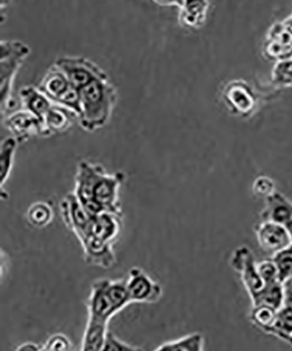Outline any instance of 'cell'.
<instances>
[{"label":"cell","mask_w":292,"mask_h":351,"mask_svg":"<svg viewBox=\"0 0 292 351\" xmlns=\"http://www.w3.org/2000/svg\"><path fill=\"white\" fill-rule=\"evenodd\" d=\"M285 227L287 228V230L289 231V233H290L291 237L292 238V218L290 221H289V223L285 226Z\"/></svg>","instance_id":"cell-35"},{"label":"cell","mask_w":292,"mask_h":351,"mask_svg":"<svg viewBox=\"0 0 292 351\" xmlns=\"http://www.w3.org/2000/svg\"><path fill=\"white\" fill-rule=\"evenodd\" d=\"M122 219L123 215L108 212L93 216L88 226L86 234H86H89L97 240L114 245L121 233Z\"/></svg>","instance_id":"cell-11"},{"label":"cell","mask_w":292,"mask_h":351,"mask_svg":"<svg viewBox=\"0 0 292 351\" xmlns=\"http://www.w3.org/2000/svg\"><path fill=\"white\" fill-rule=\"evenodd\" d=\"M290 344H291V346H292V339H291V343H290Z\"/></svg>","instance_id":"cell-37"},{"label":"cell","mask_w":292,"mask_h":351,"mask_svg":"<svg viewBox=\"0 0 292 351\" xmlns=\"http://www.w3.org/2000/svg\"><path fill=\"white\" fill-rule=\"evenodd\" d=\"M291 278H292V275H291Z\"/></svg>","instance_id":"cell-38"},{"label":"cell","mask_w":292,"mask_h":351,"mask_svg":"<svg viewBox=\"0 0 292 351\" xmlns=\"http://www.w3.org/2000/svg\"><path fill=\"white\" fill-rule=\"evenodd\" d=\"M106 288H108L109 296L118 313L130 305L131 300L127 284H125V278H119V280H108V278Z\"/></svg>","instance_id":"cell-25"},{"label":"cell","mask_w":292,"mask_h":351,"mask_svg":"<svg viewBox=\"0 0 292 351\" xmlns=\"http://www.w3.org/2000/svg\"><path fill=\"white\" fill-rule=\"evenodd\" d=\"M19 351H39L43 350V346H39L38 343H32V341H27L21 344L20 346L16 348Z\"/></svg>","instance_id":"cell-33"},{"label":"cell","mask_w":292,"mask_h":351,"mask_svg":"<svg viewBox=\"0 0 292 351\" xmlns=\"http://www.w3.org/2000/svg\"><path fill=\"white\" fill-rule=\"evenodd\" d=\"M30 54V48L21 40L0 42V99L1 115L12 108V87L19 70Z\"/></svg>","instance_id":"cell-3"},{"label":"cell","mask_w":292,"mask_h":351,"mask_svg":"<svg viewBox=\"0 0 292 351\" xmlns=\"http://www.w3.org/2000/svg\"><path fill=\"white\" fill-rule=\"evenodd\" d=\"M59 208L66 227L75 234L77 239H80L86 234L92 216L88 214L73 192L64 197Z\"/></svg>","instance_id":"cell-9"},{"label":"cell","mask_w":292,"mask_h":351,"mask_svg":"<svg viewBox=\"0 0 292 351\" xmlns=\"http://www.w3.org/2000/svg\"><path fill=\"white\" fill-rule=\"evenodd\" d=\"M254 234L260 249L269 255H274L292 241L287 228L269 221H260L254 226Z\"/></svg>","instance_id":"cell-8"},{"label":"cell","mask_w":292,"mask_h":351,"mask_svg":"<svg viewBox=\"0 0 292 351\" xmlns=\"http://www.w3.org/2000/svg\"><path fill=\"white\" fill-rule=\"evenodd\" d=\"M55 64L65 74L72 86L77 90L97 78L108 76L95 62L81 56H62Z\"/></svg>","instance_id":"cell-5"},{"label":"cell","mask_w":292,"mask_h":351,"mask_svg":"<svg viewBox=\"0 0 292 351\" xmlns=\"http://www.w3.org/2000/svg\"><path fill=\"white\" fill-rule=\"evenodd\" d=\"M81 114L78 123L84 130L94 132L108 123L118 93L108 76L97 78L80 90Z\"/></svg>","instance_id":"cell-2"},{"label":"cell","mask_w":292,"mask_h":351,"mask_svg":"<svg viewBox=\"0 0 292 351\" xmlns=\"http://www.w3.org/2000/svg\"><path fill=\"white\" fill-rule=\"evenodd\" d=\"M260 221H269L287 226L292 218V202L284 194L276 192L265 199L260 213Z\"/></svg>","instance_id":"cell-13"},{"label":"cell","mask_w":292,"mask_h":351,"mask_svg":"<svg viewBox=\"0 0 292 351\" xmlns=\"http://www.w3.org/2000/svg\"><path fill=\"white\" fill-rule=\"evenodd\" d=\"M251 304L252 306L263 304L276 310L281 308L284 305V282L276 281L265 285V288L260 291L259 296Z\"/></svg>","instance_id":"cell-22"},{"label":"cell","mask_w":292,"mask_h":351,"mask_svg":"<svg viewBox=\"0 0 292 351\" xmlns=\"http://www.w3.org/2000/svg\"><path fill=\"white\" fill-rule=\"evenodd\" d=\"M78 115L71 110L64 106L54 104L47 114L44 121L48 137L64 133L73 126L75 122L78 121Z\"/></svg>","instance_id":"cell-15"},{"label":"cell","mask_w":292,"mask_h":351,"mask_svg":"<svg viewBox=\"0 0 292 351\" xmlns=\"http://www.w3.org/2000/svg\"><path fill=\"white\" fill-rule=\"evenodd\" d=\"M257 266H258L259 274L265 282V285L281 281L278 269L272 258L263 260V261L257 263Z\"/></svg>","instance_id":"cell-29"},{"label":"cell","mask_w":292,"mask_h":351,"mask_svg":"<svg viewBox=\"0 0 292 351\" xmlns=\"http://www.w3.org/2000/svg\"><path fill=\"white\" fill-rule=\"evenodd\" d=\"M19 142L14 136L5 138L0 145V186H4L10 177Z\"/></svg>","instance_id":"cell-20"},{"label":"cell","mask_w":292,"mask_h":351,"mask_svg":"<svg viewBox=\"0 0 292 351\" xmlns=\"http://www.w3.org/2000/svg\"><path fill=\"white\" fill-rule=\"evenodd\" d=\"M106 280L108 278H100L93 282L92 290L88 297L86 307L88 317L109 324L110 319L118 312L109 296L108 288H106Z\"/></svg>","instance_id":"cell-10"},{"label":"cell","mask_w":292,"mask_h":351,"mask_svg":"<svg viewBox=\"0 0 292 351\" xmlns=\"http://www.w3.org/2000/svg\"><path fill=\"white\" fill-rule=\"evenodd\" d=\"M206 339L199 332H195L178 339L165 341L156 350L202 351L205 349Z\"/></svg>","instance_id":"cell-21"},{"label":"cell","mask_w":292,"mask_h":351,"mask_svg":"<svg viewBox=\"0 0 292 351\" xmlns=\"http://www.w3.org/2000/svg\"><path fill=\"white\" fill-rule=\"evenodd\" d=\"M108 331V322L88 317L83 339H82L81 350H103Z\"/></svg>","instance_id":"cell-17"},{"label":"cell","mask_w":292,"mask_h":351,"mask_svg":"<svg viewBox=\"0 0 292 351\" xmlns=\"http://www.w3.org/2000/svg\"><path fill=\"white\" fill-rule=\"evenodd\" d=\"M19 95H20L22 108L36 116L44 127V121L54 103L39 89L38 86L21 87ZM47 137H48V134H47Z\"/></svg>","instance_id":"cell-14"},{"label":"cell","mask_w":292,"mask_h":351,"mask_svg":"<svg viewBox=\"0 0 292 351\" xmlns=\"http://www.w3.org/2000/svg\"><path fill=\"white\" fill-rule=\"evenodd\" d=\"M257 263L252 250L246 245L236 247L229 258V265L240 276L251 303L257 299L265 288V282L260 278Z\"/></svg>","instance_id":"cell-4"},{"label":"cell","mask_w":292,"mask_h":351,"mask_svg":"<svg viewBox=\"0 0 292 351\" xmlns=\"http://www.w3.org/2000/svg\"><path fill=\"white\" fill-rule=\"evenodd\" d=\"M9 4V0H1V9L5 8Z\"/></svg>","instance_id":"cell-36"},{"label":"cell","mask_w":292,"mask_h":351,"mask_svg":"<svg viewBox=\"0 0 292 351\" xmlns=\"http://www.w3.org/2000/svg\"><path fill=\"white\" fill-rule=\"evenodd\" d=\"M27 221L34 228H42L51 223L54 212L49 204L38 202L32 204L27 213Z\"/></svg>","instance_id":"cell-23"},{"label":"cell","mask_w":292,"mask_h":351,"mask_svg":"<svg viewBox=\"0 0 292 351\" xmlns=\"http://www.w3.org/2000/svg\"><path fill=\"white\" fill-rule=\"evenodd\" d=\"M179 14V22L187 28H197L202 24L205 16L206 3L204 0H183Z\"/></svg>","instance_id":"cell-18"},{"label":"cell","mask_w":292,"mask_h":351,"mask_svg":"<svg viewBox=\"0 0 292 351\" xmlns=\"http://www.w3.org/2000/svg\"><path fill=\"white\" fill-rule=\"evenodd\" d=\"M141 350V348L125 343L110 331L106 335L105 346L103 348V350L109 351H136Z\"/></svg>","instance_id":"cell-30"},{"label":"cell","mask_w":292,"mask_h":351,"mask_svg":"<svg viewBox=\"0 0 292 351\" xmlns=\"http://www.w3.org/2000/svg\"><path fill=\"white\" fill-rule=\"evenodd\" d=\"M4 126L19 143L27 142L30 138H47L45 128L39 119L27 110L21 109L5 118Z\"/></svg>","instance_id":"cell-7"},{"label":"cell","mask_w":292,"mask_h":351,"mask_svg":"<svg viewBox=\"0 0 292 351\" xmlns=\"http://www.w3.org/2000/svg\"><path fill=\"white\" fill-rule=\"evenodd\" d=\"M278 310L273 307L259 304L252 306L250 313V321L254 327L266 334L271 327Z\"/></svg>","instance_id":"cell-24"},{"label":"cell","mask_w":292,"mask_h":351,"mask_svg":"<svg viewBox=\"0 0 292 351\" xmlns=\"http://www.w3.org/2000/svg\"><path fill=\"white\" fill-rule=\"evenodd\" d=\"M71 84L55 64L47 71L38 88L53 103L70 89Z\"/></svg>","instance_id":"cell-16"},{"label":"cell","mask_w":292,"mask_h":351,"mask_svg":"<svg viewBox=\"0 0 292 351\" xmlns=\"http://www.w3.org/2000/svg\"><path fill=\"white\" fill-rule=\"evenodd\" d=\"M125 284L131 303H156L162 296L161 285L140 267H133L128 271Z\"/></svg>","instance_id":"cell-6"},{"label":"cell","mask_w":292,"mask_h":351,"mask_svg":"<svg viewBox=\"0 0 292 351\" xmlns=\"http://www.w3.org/2000/svg\"><path fill=\"white\" fill-rule=\"evenodd\" d=\"M252 192L256 197L265 199L276 192L275 181L268 176H260L253 182Z\"/></svg>","instance_id":"cell-28"},{"label":"cell","mask_w":292,"mask_h":351,"mask_svg":"<svg viewBox=\"0 0 292 351\" xmlns=\"http://www.w3.org/2000/svg\"><path fill=\"white\" fill-rule=\"evenodd\" d=\"M278 269L279 276L282 282H284L292 275V241L288 246L279 250L271 256Z\"/></svg>","instance_id":"cell-26"},{"label":"cell","mask_w":292,"mask_h":351,"mask_svg":"<svg viewBox=\"0 0 292 351\" xmlns=\"http://www.w3.org/2000/svg\"><path fill=\"white\" fill-rule=\"evenodd\" d=\"M125 180L123 172L108 173L102 165L83 160L77 165L73 193L81 204L93 200L104 212L123 215L119 189Z\"/></svg>","instance_id":"cell-1"},{"label":"cell","mask_w":292,"mask_h":351,"mask_svg":"<svg viewBox=\"0 0 292 351\" xmlns=\"http://www.w3.org/2000/svg\"><path fill=\"white\" fill-rule=\"evenodd\" d=\"M156 5L161 6L181 5L183 0H153Z\"/></svg>","instance_id":"cell-34"},{"label":"cell","mask_w":292,"mask_h":351,"mask_svg":"<svg viewBox=\"0 0 292 351\" xmlns=\"http://www.w3.org/2000/svg\"><path fill=\"white\" fill-rule=\"evenodd\" d=\"M284 305L292 306V278L284 282Z\"/></svg>","instance_id":"cell-32"},{"label":"cell","mask_w":292,"mask_h":351,"mask_svg":"<svg viewBox=\"0 0 292 351\" xmlns=\"http://www.w3.org/2000/svg\"><path fill=\"white\" fill-rule=\"evenodd\" d=\"M225 104L235 114H249L256 106L252 90L244 82H233L228 86L224 93Z\"/></svg>","instance_id":"cell-12"},{"label":"cell","mask_w":292,"mask_h":351,"mask_svg":"<svg viewBox=\"0 0 292 351\" xmlns=\"http://www.w3.org/2000/svg\"><path fill=\"white\" fill-rule=\"evenodd\" d=\"M72 343L65 335L58 333L51 335L43 346V350L67 351L71 350Z\"/></svg>","instance_id":"cell-31"},{"label":"cell","mask_w":292,"mask_h":351,"mask_svg":"<svg viewBox=\"0 0 292 351\" xmlns=\"http://www.w3.org/2000/svg\"><path fill=\"white\" fill-rule=\"evenodd\" d=\"M266 334L290 344L292 339V306L284 305L278 310L274 322Z\"/></svg>","instance_id":"cell-19"},{"label":"cell","mask_w":292,"mask_h":351,"mask_svg":"<svg viewBox=\"0 0 292 351\" xmlns=\"http://www.w3.org/2000/svg\"><path fill=\"white\" fill-rule=\"evenodd\" d=\"M272 81L276 86L292 87V59L276 62L272 71Z\"/></svg>","instance_id":"cell-27"}]
</instances>
